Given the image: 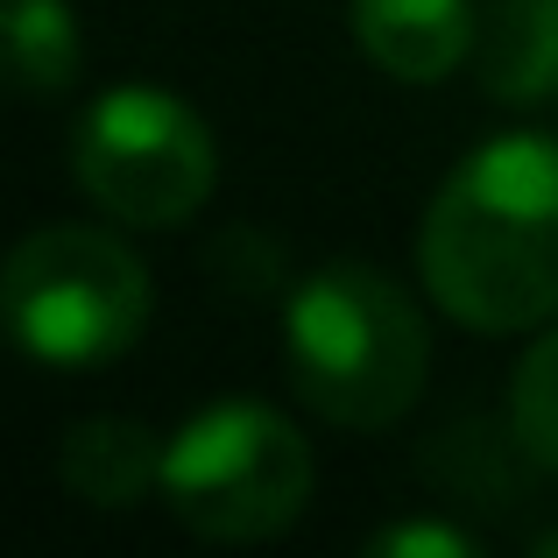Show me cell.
Masks as SVG:
<instances>
[{
    "mask_svg": "<svg viewBox=\"0 0 558 558\" xmlns=\"http://www.w3.org/2000/svg\"><path fill=\"white\" fill-rule=\"evenodd\" d=\"M424 474L452 481V495H474V509H509L523 488H531L537 460L523 452L517 424H502V432H488V424H452V432L432 438Z\"/></svg>",
    "mask_w": 558,
    "mask_h": 558,
    "instance_id": "9c48e42d",
    "label": "cell"
},
{
    "mask_svg": "<svg viewBox=\"0 0 558 558\" xmlns=\"http://www.w3.org/2000/svg\"><path fill=\"white\" fill-rule=\"evenodd\" d=\"M368 551L375 558H474L481 537L446 523V517H410V523H381L368 537Z\"/></svg>",
    "mask_w": 558,
    "mask_h": 558,
    "instance_id": "7c38bea8",
    "label": "cell"
},
{
    "mask_svg": "<svg viewBox=\"0 0 558 558\" xmlns=\"http://www.w3.org/2000/svg\"><path fill=\"white\" fill-rule=\"evenodd\" d=\"M509 424H517L523 452L537 460V474L558 481V318H551V332L531 340V354L517 361V381H509Z\"/></svg>",
    "mask_w": 558,
    "mask_h": 558,
    "instance_id": "8fae6325",
    "label": "cell"
},
{
    "mask_svg": "<svg viewBox=\"0 0 558 558\" xmlns=\"http://www.w3.org/2000/svg\"><path fill=\"white\" fill-rule=\"evenodd\" d=\"M71 178L99 219L170 233L205 213L219 184V142L198 107L163 85H107L71 128Z\"/></svg>",
    "mask_w": 558,
    "mask_h": 558,
    "instance_id": "5b68a950",
    "label": "cell"
},
{
    "mask_svg": "<svg viewBox=\"0 0 558 558\" xmlns=\"http://www.w3.org/2000/svg\"><path fill=\"white\" fill-rule=\"evenodd\" d=\"M78 14L71 0H8V64L22 93L50 99L78 78Z\"/></svg>",
    "mask_w": 558,
    "mask_h": 558,
    "instance_id": "30bf717a",
    "label": "cell"
},
{
    "mask_svg": "<svg viewBox=\"0 0 558 558\" xmlns=\"http://www.w3.org/2000/svg\"><path fill=\"white\" fill-rule=\"evenodd\" d=\"M163 452L170 438L142 417H78L57 438V481L85 509H135L163 495Z\"/></svg>",
    "mask_w": 558,
    "mask_h": 558,
    "instance_id": "52a82bcc",
    "label": "cell"
},
{
    "mask_svg": "<svg viewBox=\"0 0 558 558\" xmlns=\"http://www.w3.org/2000/svg\"><path fill=\"white\" fill-rule=\"evenodd\" d=\"M474 78L502 107L558 99V0H488L474 28Z\"/></svg>",
    "mask_w": 558,
    "mask_h": 558,
    "instance_id": "ba28073f",
    "label": "cell"
},
{
    "mask_svg": "<svg viewBox=\"0 0 558 558\" xmlns=\"http://www.w3.org/2000/svg\"><path fill=\"white\" fill-rule=\"evenodd\" d=\"M361 57L396 85H438L460 64H474V0H347Z\"/></svg>",
    "mask_w": 558,
    "mask_h": 558,
    "instance_id": "8992f818",
    "label": "cell"
},
{
    "mask_svg": "<svg viewBox=\"0 0 558 558\" xmlns=\"http://www.w3.org/2000/svg\"><path fill=\"white\" fill-rule=\"evenodd\" d=\"M312 446L276 403L227 396L170 432L163 509L205 545H269L312 502Z\"/></svg>",
    "mask_w": 558,
    "mask_h": 558,
    "instance_id": "277c9868",
    "label": "cell"
},
{
    "mask_svg": "<svg viewBox=\"0 0 558 558\" xmlns=\"http://www.w3.org/2000/svg\"><path fill=\"white\" fill-rule=\"evenodd\" d=\"M417 276L466 332H537L558 318V142L495 135L446 170L417 219Z\"/></svg>",
    "mask_w": 558,
    "mask_h": 558,
    "instance_id": "6da1fadb",
    "label": "cell"
},
{
    "mask_svg": "<svg viewBox=\"0 0 558 558\" xmlns=\"http://www.w3.org/2000/svg\"><path fill=\"white\" fill-rule=\"evenodd\" d=\"M0 298H8L14 347L43 368H107L149 332L156 312L149 262L113 227H85V219L22 233Z\"/></svg>",
    "mask_w": 558,
    "mask_h": 558,
    "instance_id": "3957f363",
    "label": "cell"
},
{
    "mask_svg": "<svg viewBox=\"0 0 558 558\" xmlns=\"http://www.w3.org/2000/svg\"><path fill=\"white\" fill-rule=\"evenodd\" d=\"M283 375L312 417L340 432H389L424 396L432 326L389 269L326 262L283 298Z\"/></svg>",
    "mask_w": 558,
    "mask_h": 558,
    "instance_id": "7a4b0ae2",
    "label": "cell"
}]
</instances>
